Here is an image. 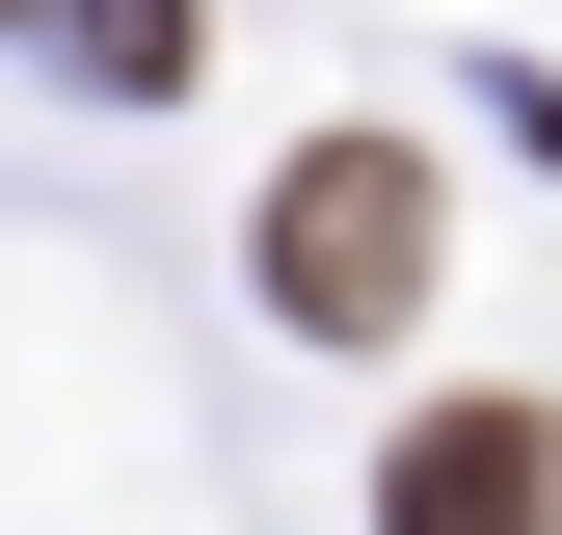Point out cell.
I'll list each match as a JSON object with an SVG mask.
<instances>
[{"label":"cell","mask_w":562,"mask_h":535,"mask_svg":"<svg viewBox=\"0 0 562 535\" xmlns=\"http://www.w3.org/2000/svg\"><path fill=\"white\" fill-rule=\"evenodd\" d=\"M268 321H295V349H402V321H429V161H402V134H322V161L268 187Z\"/></svg>","instance_id":"6da1fadb"},{"label":"cell","mask_w":562,"mask_h":535,"mask_svg":"<svg viewBox=\"0 0 562 535\" xmlns=\"http://www.w3.org/2000/svg\"><path fill=\"white\" fill-rule=\"evenodd\" d=\"M27 27H54V81H108V107L188 81V0H27Z\"/></svg>","instance_id":"3957f363"},{"label":"cell","mask_w":562,"mask_h":535,"mask_svg":"<svg viewBox=\"0 0 562 535\" xmlns=\"http://www.w3.org/2000/svg\"><path fill=\"white\" fill-rule=\"evenodd\" d=\"M375 535H562V401H429L375 455Z\"/></svg>","instance_id":"7a4b0ae2"}]
</instances>
